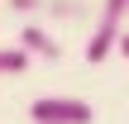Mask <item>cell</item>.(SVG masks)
I'll return each mask as SVG.
<instances>
[{
	"label": "cell",
	"mask_w": 129,
	"mask_h": 124,
	"mask_svg": "<svg viewBox=\"0 0 129 124\" xmlns=\"http://www.w3.org/2000/svg\"><path fill=\"white\" fill-rule=\"evenodd\" d=\"M124 24H129V0H101L96 5V29L86 38V62H105L120 43Z\"/></svg>",
	"instance_id": "obj_1"
},
{
	"label": "cell",
	"mask_w": 129,
	"mask_h": 124,
	"mask_svg": "<svg viewBox=\"0 0 129 124\" xmlns=\"http://www.w3.org/2000/svg\"><path fill=\"white\" fill-rule=\"evenodd\" d=\"M29 119L34 124H91V105L77 96H43L29 105Z\"/></svg>",
	"instance_id": "obj_2"
},
{
	"label": "cell",
	"mask_w": 129,
	"mask_h": 124,
	"mask_svg": "<svg viewBox=\"0 0 129 124\" xmlns=\"http://www.w3.org/2000/svg\"><path fill=\"white\" fill-rule=\"evenodd\" d=\"M19 48H24L29 57H43V62H57V57H62V43H57L43 24H34V19L19 29Z\"/></svg>",
	"instance_id": "obj_3"
},
{
	"label": "cell",
	"mask_w": 129,
	"mask_h": 124,
	"mask_svg": "<svg viewBox=\"0 0 129 124\" xmlns=\"http://www.w3.org/2000/svg\"><path fill=\"white\" fill-rule=\"evenodd\" d=\"M29 62H34V57H29L19 43H0V76H19Z\"/></svg>",
	"instance_id": "obj_4"
},
{
	"label": "cell",
	"mask_w": 129,
	"mask_h": 124,
	"mask_svg": "<svg viewBox=\"0 0 129 124\" xmlns=\"http://www.w3.org/2000/svg\"><path fill=\"white\" fill-rule=\"evenodd\" d=\"M115 53H120V57H129V24H124V33H120V43H115Z\"/></svg>",
	"instance_id": "obj_5"
}]
</instances>
